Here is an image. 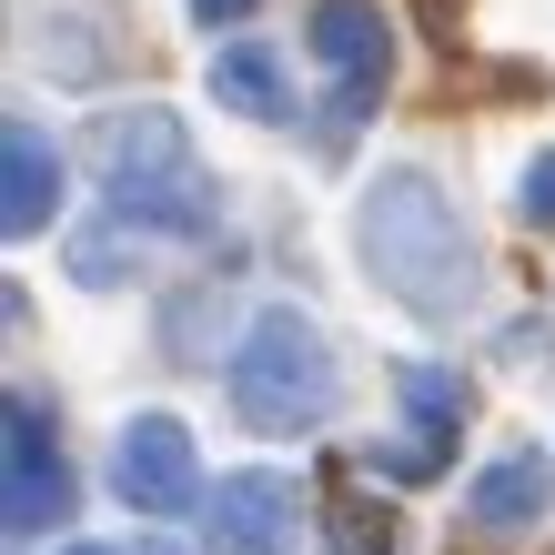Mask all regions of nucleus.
Listing matches in <instances>:
<instances>
[{
	"label": "nucleus",
	"instance_id": "obj_1",
	"mask_svg": "<svg viewBox=\"0 0 555 555\" xmlns=\"http://www.w3.org/2000/svg\"><path fill=\"white\" fill-rule=\"evenodd\" d=\"M353 243H364V263H374V283L395 293L404 313H424V323H454L475 304V283H485V263H475V233H465V212H454V192L435 182V172H384L374 192H364V212H353Z\"/></svg>",
	"mask_w": 555,
	"mask_h": 555
},
{
	"label": "nucleus",
	"instance_id": "obj_2",
	"mask_svg": "<svg viewBox=\"0 0 555 555\" xmlns=\"http://www.w3.org/2000/svg\"><path fill=\"white\" fill-rule=\"evenodd\" d=\"M91 172H102L112 212L132 222V233H182V243H212L222 233V182L192 162L182 121L152 112V102L91 121Z\"/></svg>",
	"mask_w": 555,
	"mask_h": 555
},
{
	"label": "nucleus",
	"instance_id": "obj_3",
	"mask_svg": "<svg viewBox=\"0 0 555 555\" xmlns=\"http://www.w3.org/2000/svg\"><path fill=\"white\" fill-rule=\"evenodd\" d=\"M222 384H233V414L253 424V435H313V424L334 414V395H344L323 323L293 313V304L253 313V334L233 344V374Z\"/></svg>",
	"mask_w": 555,
	"mask_h": 555
},
{
	"label": "nucleus",
	"instance_id": "obj_4",
	"mask_svg": "<svg viewBox=\"0 0 555 555\" xmlns=\"http://www.w3.org/2000/svg\"><path fill=\"white\" fill-rule=\"evenodd\" d=\"M304 51L334 72V142L364 121L374 102H384V81H395V11L384 0H313L304 11Z\"/></svg>",
	"mask_w": 555,
	"mask_h": 555
},
{
	"label": "nucleus",
	"instance_id": "obj_5",
	"mask_svg": "<svg viewBox=\"0 0 555 555\" xmlns=\"http://www.w3.org/2000/svg\"><path fill=\"white\" fill-rule=\"evenodd\" d=\"M112 485L132 515H192L203 505V465H192V435L172 414H132L112 444Z\"/></svg>",
	"mask_w": 555,
	"mask_h": 555
},
{
	"label": "nucleus",
	"instance_id": "obj_6",
	"mask_svg": "<svg viewBox=\"0 0 555 555\" xmlns=\"http://www.w3.org/2000/svg\"><path fill=\"white\" fill-rule=\"evenodd\" d=\"M293 526H304V485L253 465V475H222L212 485V515H203V545L212 555H283Z\"/></svg>",
	"mask_w": 555,
	"mask_h": 555
},
{
	"label": "nucleus",
	"instance_id": "obj_7",
	"mask_svg": "<svg viewBox=\"0 0 555 555\" xmlns=\"http://www.w3.org/2000/svg\"><path fill=\"white\" fill-rule=\"evenodd\" d=\"M0 505H11V535H51L72 515V454H61L51 414L30 395H11V485H0Z\"/></svg>",
	"mask_w": 555,
	"mask_h": 555
},
{
	"label": "nucleus",
	"instance_id": "obj_8",
	"mask_svg": "<svg viewBox=\"0 0 555 555\" xmlns=\"http://www.w3.org/2000/svg\"><path fill=\"white\" fill-rule=\"evenodd\" d=\"M545 505H555V465H545V444H515V454H495V465L465 485V526H475V535H526Z\"/></svg>",
	"mask_w": 555,
	"mask_h": 555
},
{
	"label": "nucleus",
	"instance_id": "obj_9",
	"mask_svg": "<svg viewBox=\"0 0 555 555\" xmlns=\"http://www.w3.org/2000/svg\"><path fill=\"white\" fill-rule=\"evenodd\" d=\"M0 162H11V192H0V222L30 243L41 222L61 212V152H51V132L30 112H11V132H0Z\"/></svg>",
	"mask_w": 555,
	"mask_h": 555
},
{
	"label": "nucleus",
	"instance_id": "obj_10",
	"mask_svg": "<svg viewBox=\"0 0 555 555\" xmlns=\"http://www.w3.org/2000/svg\"><path fill=\"white\" fill-rule=\"evenodd\" d=\"M212 102L243 112V121H293V81L263 41H222L212 51Z\"/></svg>",
	"mask_w": 555,
	"mask_h": 555
},
{
	"label": "nucleus",
	"instance_id": "obj_11",
	"mask_svg": "<svg viewBox=\"0 0 555 555\" xmlns=\"http://www.w3.org/2000/svg\"><path fill=\"white\" fill-rule=\"evenodd\" d=\"M395 395H404V414H414V435H465V414H475V395H465V374H444V364H404L395 374Z\"/></svg>",
	"mask_w": 555,
	"mask_h": 555
},
{
	"label": "nucleus",
	"instance_id": "obj_12",
	"mask_svg": "<svg viewBox=\"0 0 555 555\" xmlns=\"http://www.w3.org/2000/svg\"><path fill=\"white\" fill-rule=\"evenodd\" d=\"M323 535H334V555H404L384 505H323Z\"/></svg>",
	"mask_w": 555,
	"mask_h": 555
},
{
	"label": "nucleus",
	"instance_id": "obj_13",
	"mask_svg": "<svg viewBox=\"0 0 555 555\" xmlns=\"http://www.w3.org/2000/svg\"><path fill=\"white\" fill-rule=\"evenodd\" d=\"M121 263H132V222H91V233H72V273L81 283H121Z\"/></svg>",
	"mask_w": 555,
	"mask_h": 555
},
{
	"label": "nucleus",
	"instance_id": "obj_14",
	"mask_svg": "<svg viewBox=\"0 0 555 555\" xmlns=\"http://www.w3.org/2000/svg\"><path fill=\"white\" fill-rule=\"evenodd\" d=\"M444 435H414V444H364V475H384V485H424V475H444Z\"/></svg>",
	"mask_w": 555,
	"mask_h": 555
},
{
	"label": "nucleus",
	"instance_id": "obj_15",
	"mask_svg": "<svg viewBox=\"0 0 555 555\" xmlns=\"http://www.w3.org/2000/svg\"><path fill=\"white\" fill-rule=\"evenodd\" d=\"M515 212H526L535 233H555V152H535V162H526V192H515Z\"/></svg>",
	"mask_w": 555,
	"mask_h": 555
},
{
	"label": "nucleus",
	"instance_id": "obj_16",
	"mask_svg": "<svg viewBox=\"0 0 555 555\" xmlns=\"http://www.w3.org/2000/svg\"><path fill=\"white\" fill-rule=\"evenodd\" d=\"M182 11L203 21V30H243V21H253V0H182Z\"/></svg>",
	"mask_w": 555,
	"mask_h": 555
},
{
	"label": "nucleus",
	"instance_id": "obj_17",
	"mask_svg": "<svg viewBox=\"0 0 555 555\" xmlns=\"http://www.w3.org/2000/svg\"><path fill=\"white\" fill-rule=\"evenodd\" d=\"M61 555H121V545H61Z\"/></svg>",
	"mask_w": 555,
	"mask_h": 555
},
{
	"label": "nucleus",
	"instance_id": "obj_18",
	"mask_svg": "<svg viewBox=\"0 0 555 555\" xmlns=\"http://www.w3.org/2000/svg\"><path fill=\"white\" fill-rule=\"evenodd\" d=\"M132 555H172V545H162V535H142V545H132Z\"/></svg>",
	"mask_w": 555,
	"mask_h": 555
}]
</instances>
